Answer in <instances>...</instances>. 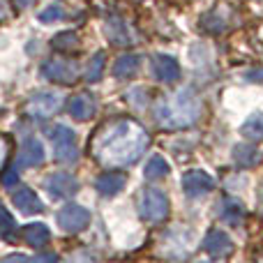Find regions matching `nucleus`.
Instances as JSON below:
<instances>
[{
    "label": "nucleus",
    "instance_id": "6e6552de",
    "mask_svg": "<svg viewBox=\"0 0 263 263\" xmlns=\"http://www.w3.org/2000/svg\"><path fill=\"white\" fill-rule=\"evenodd\" d=\"M46 190H49V194L55 196V199H67V196L77 194L79 182L72 173L58 171V173H53V176H49V180H46Z\"/></svg>",
    "mask_w": 263,
    "mask_h": 263
},
{
    "label": "nucleus",
    "instance_id": "c85d7f7f",
    "mask_svg": "<svg viewBox=\"0 0 263 263\" xmlns=\"http://www.w3.org/2000/svg\"><path fill=\"white\" fill-rule=\"evenodd\" d=\"M247 81H263V69H252V72H247Z\"/></svg>",
    "mask_w": 263,
    "mask_h": 263
},
{
    "label": "nucleus",
    "instance_id": "7ed1b4c3",
    "mask_svg": "<svg viewBox=\"0 0 263 263\" xmlns=\"http://www.w3.org/2000/svg\"><path fill=\"white\" fill-rule=\"evenodd\" d=\"M139 215L145 219V222H162L168 215V199L162 190H155V187H148L143 190V196H141L139 203Z\"/></svg>",
    "mask_w": 263,
    "mask_h": 263
},
{
    "label": "nucleus",
    "instance_id": "c756f323",
    "mask_svg": "<svg viewBox=\"0 0 263 263\" xmlns=\"http://www.w3.org/2000/svg\"><path fill=\"white\" fill-rule=\"evenodd\" d=\"M7 12H9V7H7V0H0V18H5V16H7Z\"/></svg>",
    "mask_w": 263,
    "mask_h": 263
},
{
    "label": "nucleus",
    "instance_id": "0eeeda50",
    "mask_svg": "<svg viewBox=\"0 0 263 263\" xmlns=\"http://www.w3.org/2000/svg\"><path fill=\"white\" fill-rule=\"evenodd\" d=\"M44 77L49 81H58V83H74L79 79V67L74 60L67 58H53L42 67Z\"/></svg>",
    "mask_w": 263,
    "mask_h": 263
},
{
    "label": "nucleus",
    "instance_id": "20e7f679",
    "mask_svg": "<svg viewBox=\"0 0 263 263\" xmlns=\"http://www.w3.org/2000/svg\"><path fill=\"white\" fill-rule=\"evenodd\" d=\"M51 141H53V150H55V159L65 164H72L79 159V145H77V136L69 127L65 125H55L51 129Z\"/></svg>",
    "mask_w": 263,
    "mask_h": 263
},
{
    "label": "nucleus",
    "instance_id": "2eb2a0df",
    "mask_svg": "<svg viewBox=\"0 0 263 263\" xmlns=\"http://www.w3.org/2000/svg\"><path fill=\"white\" fill-rule=\"evenodd\" d=\"M69 116L74 120H88L95 116V100H92L88 92H81L77 95L72 102H69Z\"/></svg>",
    "mask_w": 263,
    "mask_h": 263
},
{
    "label": "nucleus",
    "instance_id": "6ab92c4d",
    "mask_svg": "<svg viewBox=\"0 0 263 263\" xmlns=\"http://www.w3.org/2000/svg\"><path fill=\"white\" fill-rule=\"evenodd\" d=\"M104 30H106V37H109L114 44H129V32H127V28H125L123 18L111 16L109 21H106Z\"/></svg>",
    "mask_w": 263,
    "mask_h": 263
},
{
    "label": "nucleus",
    "instance_id": "2f4dec72",
    "mask_svg": "<svg viewBox=\"0 0 263 263\" xmlns=\"http://www.w3.org/2000/svg\"><path fill=\"white\" fill-rule=\"evenodd\" d=\"M261 199H263V194H261Z\"/></svg>",
    "mask_w": 263,
    "mask_h": 263
},
{
    "label": "nucleus",
    "instance_id": "bb28decb",
    "mask_svg": "<svg viewBox=\"0 0 263 263\" xmlns=\"http://www.w3.org/2000/svg\"><path fill=\"white\" fill-rule=\"evenodd\" d=\"M7 153H9V141L0 139V166H3L5 159H7Z\"/></svg>",
    "mask_w": 263,
    "mask_h": 263
},
{
    "label": "nucleus",
    "instance_id": "f8f14e48",
    "mask_svg": "<svg viewBox=\"0 0 263 263\" xmlns=\"http://www.w3.org/2000/svg\"><path fill=\"white\" fill-rule=\"evenodd\" d=\"M125 185H127V176H125V173H118V171L102 173L95 182L97 192H100L102 196H116Z\"/></svg>",
    "mask_w": 263,
    "mask_h": 263
},
{
    "label": "nucleus",
    "instance_id": "423d86ee",
    "mask_svg": "<svg viewBox=\"0 0 263 263\" xmlns=\"http://www.w3.org/2000/svg\"><path fill=\"white\" fill-rule=\"evenodd\" d=\"M55 222L65 233H79L90 224V213L83 205H67L55 215Z\"/></svg>",
    "mask_w": 263,
    "mask_h": 263
},
{
    "label": "nucleus",
    "instance_id": "f3484780",
    "mask_svg": "<svg viewBox=\"0 0 263 263\" xmlns=\"http://www.w3.org/2000/svg\"><path fill=\"white\" fill-rule=\"evenodd\" d=\"M23 236H26L28 245L35 247V250H40V247H44L46 242H49L51 233H49V229H46V224L35 222V224H28L26 231H23Z\"/></svg>",
    "mask_w": 263,
    "mask_h": 263
},
{
    "label": "nucleus",
    "instance_id": "cd10ccee",
    "mask_svg": "<svg viewBox=\"0 0 263 263\" xmlns=\"http://www.w3.org/2000/svg\"><path fill=\"white\" fill-rule=\"evenodd\" d=\"M16 182H18V173L16 171H9V173H5V176H3V185H16Z\"/></svg>",
    "mask_w": 263,
    "mask_h": 263
},
{
    "label": "nucleus",
    "instance_id": "5701e85b",
    "mask_svg": "<svg viewBox=\"0 0 263 263\" xmlns=\"http://www.w3.org/2000/svg\"><path fill=\"white\" fill-rule=\"evenodd\" d=\"M104 63H106V53L104 51H97L90 58V63L86 65V72H83L86 74V81H90V83L100 81L102 74H104Z\"/></svg>",
    "mask_w": 263,
    "mask_h": 263
},
{
    "label": "nucleus",
    "instance_id": "7c9ffc66",
    "mask_svg": "<svg viewBox=\"0 0 263 263\" xmlns=\"http://www.w3.org/2000/svg\"><path fill=\"white\" fill-rule=\"evenodd\" d=\"M16 7H28V5H35V0H14Z\"/></svg>",
    "mask_w": 263,
    "mask_h": 263
},
{
    "label": "nucleus",
    "instance_id": "4be33fe9",
    "mask_svg": "<svg viewBox=\"0 0 263 263\" xmlns=\"http://www.w3.org/2000/svg\"><path fill=\"white\" fill-rule=\"evenodd\" d=\"M143 173H145V178H148V180H159V178H164L168 173L166 159H164L162 155H153V157L148 159V164H145Z\"/></svg>",
    "mask_w": 263,
    "mask_h": 263
},
{
    "label": "nucleus",
    "instance_id": "1a4fd4ad",
    "mask_svg": "<svg viewBox=\"0 0 263 263\" xmlns=\"http://www.w3.org/2000/svg\"><path fill=\"white\" fill-rule=\"evenodd\" d=\"M203 250L208 252L213 259H224V256H229L233 252V242L224 231L213 229V231H208L203 238Z\"/></svg>",
    "mask_w": 263,
    "mask_h": 263
},
{
    "label": "nucleus",
    "instance_id": "dca6fc26",
    "mask_svg": "<svg viewBox=\"0 0 263 263\" xmlns=\"http://www.w3.org/2000/svg\"><path fill=\"white\" fill-rule=\"evenodd\" d=\"M219 215H222V219L227 224H231V227H240L242 217H245V210H242V205L238 203L236 199H224L222 203H219Z\"/></svg>",
    "mask_w": 263,
    "mask_h": 263
},
{
    "label": "nucleus",
    "instance_id": "aec40b11",
    "mask_svg": "<svg viewBox=\"0 0 263 263\" xmlns=\"http://www.w3.org/2000/svg\"><path fill=\"white\" fill-rule=\"evenodd\" d=\"M139 65H141L139 55H120V58L116 60V65H114V77H118V79L134 77L136 69H139Z\"/></svg>",
    "mask_w": 263,
    "mask_h": 263
},
{
    "label": "nucleus",
    "instance_id": "b1692460",
    "mask_svg": "<svg viewBox=\"0 0 263 263\" xmlns=\"http://www.w3.org/2000/svg\"><path fill=\"white\" fill-rule=\"evenodd\" d=\"M77 42H79L77 32H60V35L53 37L55 49H72V46H77Z\"/></svg>",
    "mask_w": 263,
    "mask_h": 263
},
{
    "label": "nucleus",
    "instance_id": "a878e982",
    "mask_svg": "<svg viewBox=\"0 0 263 263\" xmlns=\"http://www.w3.org/2000/svg\"><path fill=\"white\" fill-rule=\"evenodd\" d=\"M60 16H63V12H60L58 5H51V7H46L44 12H40V21H44V23H51Z\"/></svg>",
    "mask_w": 263,
    "mask_h": 263
},
{
    "label": "nucleus",
    "instance_id": "f03ea898",
    "mask_svg": "<svg viewBox=\"0 0 263 263\" xmlns=\"http://www.w3.org/2000/svg\"><path fill=\"white\" fill-rule=\"evenodd\" d=\"M201 114V102L192 88H182L176 95L164 97L155 106V118L162 127L166 129H182L190 127L199 120Z\"/></svg>",
    "mask_w": 263,
    "mask_h": 263
},
{
    "label": "nucleus",
    "instance_id": "9d476101",
    "mask_svg": "<svg viewBox=\"0 0 263 263\" xmlns=\"http://www.w3.org/2000/svg\"><path fill=\"white\" fill-rule=\"evenodd\" d=\"M215 187V180L205 171H190L182 176V190L187 196H203Z\"/></svg>",
    "mask_w": 263,
    "mask_h": 263
},
{
    "label": "nucleus",
    "instance_id": "39448f33",
    "mask_svg": "<svg viewBox=\"0 0 263 263\" xmlns=\"http://www.w3.org/2000/svg\"><path fill=\"white\" fill-rule=\"evenodd\" d=\"M60 106H63V95H60V92L42 90L30 97V102H28V114H30L32 118H49Z\"/></svg>",
    "mask_w": 263,
    "mask_h": 263
},
{
    "label": "nucleus",
    "instance_id": "4468645a",
    "mask_svg": "<svg viewBox=\"0 0 263 263\" xmlns=\"http://www.w3.org/2000/svg\"><path fill=\"white\" fill-rule=\"evenodd\" d=\"M44 162V145L37 139H28L18 153V166H40Z\"/></svg>",
    "mask_w": 263,
    "mask_h": 263
},
{
    "label": "nucleus",
    "instance_id": "a211bd4d",
    "mask_svg": "<svg viewBox=\"0 0 263 263\" xmlns=\"http://www.w3.org/2000/svg\"><path fill=\"white\" fill-rule=\"evenodd\" d=\"M259 150L254 148V145H250V143H238L236 148H233V162L238 164V166H242V168H250V166H254L256 162H259Z\"/></svg>",
    "mask_w": 263,
    "mask_h": 263
},
{
    "label": "nucleus",
    "instance_id": "f257e3e1",
    "mask_svg": "<svg viewBox=\"0 0 263 263\" xmlns=\"http://www.w3.org/2000/svg\"><path fill=\"white\" fill-rule=\"evenodd\" d=\"M148 132L136 120L120 118L104 125L92 141V155L106 166H125L141 157L148 148Z\"/></svg>",
    "mask_w": 263,
    "mask_h": 263
},
{
    "label": "nucleus",
    "instance_id": "393cba45",
    "mask_svg": "<svg viewBox=\"0 0 263 263\" xmlns=\"http://www.w3.org/2000/svg\"><path fill=\"white\" fill-rule=\"evenodd\" d=\"M14 231V217L9 215V210L0 203V236L9 238V233Z\"/></svg>",
    "mask_w": 263,
    "mask_h": 263
},
{
    "label": "nucleus",
    "instance_id": "412c9836",
    "mask_svg": "<svg viewBox=\"0 0 263 263\" xmlns=\"http://www.w3.org/2000/svg\"><path fill=\"white\" fill-rule=\"evenodd\" d=\"M242 136H247L250 141H263V114L256 111L242 123Z\"/></svg>",
    "mask_w": 263,
    "mask_h": 263
},
{
    "label": "nucleus",
    "instance_id": "ddd939ff",
    "mask_svg": "<svg viewBox=\"0 0 263 263\" xmlns=\"http://www.w3.org/2000/svg\"><path fill=\"white\" fill-rule=\"evenodd\" d=\"M12 203H14V208H18L21 213H28V215L42 213V201L30 187H21V190L14 192Z\"/></svg>",
    "mask_w": 263,
    "mask_h": 263
},
{
    "label": "nucleus",
    "instance_id": "9b49d317",
    "mask_svg": "<svg viewBox=\"0 0 263 263\" xmlns=\"http://www.w3.org/2000/svg\"><path fill=\"white\" fill-rule=\"evenodd\" d=\"M153 72L159 81L171 83L178 79L180 74V67H178V60L171 58V55H155L153 58Z\"/></svg>",
    "mask_w": 263,
    "mask_h": 263
}]
</instances>
